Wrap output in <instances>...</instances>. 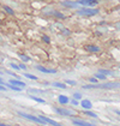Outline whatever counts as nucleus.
<instances>
[{
  "label": "nucleus",
  "instance_id": "1",
  "mask_svg": "<svg viewBox=\"0 0 120 126\" xmlns=\"http://www.w3.org/2000/svg\"><path fill=\"white\" fill-rule=\"evenodd\" d=\"M120 88V83L118 82H107L103 84H88V85H83V89H118Z\"/></svg>",
  "mask_w": 120,
  "mask_h": 126
},
{
  "label": "nucleus",
  "instance_id": "2",
  "mask_svg": "<svg viewBox=\"0 0 120 126\" xmlns=\"http://www.w3.org/2000/svg\"><path fill=\"white\" fill-rule=\"evenodd\" d=\"M78 16H95L99 13L97 9H91V7H84V9H80L76 12Z\"/></svg>",
  "mask_w": 120,
  "mask_h": 126
},
{
  "label": "nucleus",
  "instance_id": "3",
  "mask_svg": "<svg viewBox=\"0 0 120 126\" xmlns=\"http://www.w3.org/2000/svg\"><path fill=\"white\" fill-rule=\"evenodd\" d=\"M55 113H58L60 115L64 116H75L76 115V112L72 110V109H67V108H58V107H54L53 108Z\"/></svg>",
  "mask_w": 120,
  "mask_h": 126
},
{
  "label": "nucleus",
  "instance_id": "4",
  "mask_svg": "<svg viewBox=\"0 0 120 126\" xmlns=\"http://www.w3.org/2000/svg\"><path fill=\"white\" fill-rule=\"evenodd\" d=\"M17 114L20 115L22 118H25L27 120H31L34 123H37V124H45L42 120H41L39 116H35V115H31V114H27V113H23V112H17Z\"/></svg>",
  "mask_w": 120,
  "mask_h": 126
},
{
  "label": "nucleus",
  "instance_id": "5",
  "mask_svg": "<svg viewBox=\"0 0 120 126\" xmlns=\"http://www.w3.org/2000/svg\"><path fill=\"white\" fill-rule=\"evenodd\" d=\"M78 4L83 5L84 7H92V6H96L99 4V1H96V0H78Z\"/></svg>",
  "mask_w": 120,
  "mask_h": 126
},
{
  "label": "nucleus",
  "instance_id": "6",
  "mask_svg": "<svg viewBox=\"0 0 120 126\" xmlns=\"http://www.w3.org/2000/svg\"><path fill=\"white\" fill-rule=\"evenodd\" d=\"M61 5L65 6V7H70V9H78L80 6L79 4H78V1H70V0L61 1Z\"/></svg>",
  "mask_w": 120,
  "mask_h": 126
},
{
  "label": "nucleus",
  "instance_id": "7",
  "mask_svg": "<svg viewBox=\"0 0 120 126\" xmlns=\"http://www.w3.org/2000/svg\"><path fill=\"white\" fill-rule=\"evenodd\" d=\"M36 70H39V71L43 72V73H52V75L57 73V70H53V68H46V67H43V66H41V65H37V66H36Z\"/></svg>",
  "mask_w": 120,
  "mask_h": 126
},
{
  "label": "nucleus",
  "instance_id": "8",
  "mask_svg": "<svg viewBox=\"0 0 120 126\" xmlns=\"http://www.w3.org/2000/svg\"><path fill=\"white\" fill-rule=\"evenodd\" d=\"M39 118H40L45 124H49V125H60L59 123H57V121H54V120H52V119H49V118H47V116H45V115H39Z\"/></svg>",
  "mask_w": 120,
  "mask_h": 126
},
{
  "label": "nucleus",
  "instance_id": "9",
  "mask_svg": "<svg viewBox=\"0 0 120 126\" xmlns=\"http://www.w3.org/2000/svg\"><path fill=\"white\" fill-rule=\"evenodd\" d=\"M85 50H88L90 53H99L101 49L97 47V46H94V45H88L85 46Z\"/></svg>",
  "mask_w": 120,
  "mask_h": 126
},
{
  "label": "nucleus",
  "instance_id": "10",
  "mask_svg": "<svg viewBox=\"0 0 120 126\" xmlns=\"http://www.w3.org/2000/svg\"><path fill=\"white\" fill-rule=\"evenodd\" d=\"M9 83L13 84V85H17V87H20V88H25L27 87V84H25L24 82L18 80V79H10V80H9Z\"/></svg>",
  "mask_w": 120,
  "mask_h": 126
},
{
  "label": "nucleus",
  "instance_id": "11",
  "mask_svg": "<svg viewBox=\"0 0 120 126\" xmlns=\"http://www.w3.org/2000/svg\"><path fill=\"white\" fill-rule=\"evenodd\" d=\"M80 106H82V108H84V109H91L92 108V103L90 102L89 100H82Z\"/></svg>",
  "mask_w": 120,
  "mask_h": 126
},
{
  "label": "nucleus",
  "instance_id": "12",
  "mask_svg": "<svg viewBox=\"0 0 120 126\" xmlns=\"http://www.w3.org/2000/svg\"><path fill=\"white\" fill-rule=\"evenodd\" d=\"M73 125H79V126H92L94 124L88 123V121H84V120H73L72 121Z\"/></svg>",
  "mask_w": 120,
  "mask_h": 126
},
{
  "label": "nucleus",
  "instance_id": "13",
  "mask_svg": "<svg viewBox=\"0 0 120 126\" xmlns=\"http://www.w3.org/2000/svg\"><path fill=\"white\" fill-rule=\"evenodd\" d=\"M58 101H59L61 105H67V103L70 102V98L66 96V95H59V97H58Z\"/></svg>",
  "mask_w": 120,
  "mask_h": 126
},
{
  "label": "nucleus",
  "instance_id": "14",
  "mask_svg": "<svg viewBox=\"0 0 120 126\" xmlns=\"http://www.w3.org/2000/svg\"><path fill=\"white\" fill-rule=\"evenodd\" d=\"M83 113L85 114V115H88V116H92V118H97V114L96 113H94V112H91V110H88V109H84L83 110Z\"/></svg>",
  "mask_w": 120,
  "mask_h": 126
},
{
  "label": "nucleus",
  "instance_id": "15",
  "mask_svg": "<svg viewBox=\"0 0 120 126\" xmlns=\"http://www.w3.org/2000/svg\"><path fill=\"white\" fill-rule=\"evenodd\" d=\"M30 98H31V100H34V101H36V102H39V103H45V102H46L43 98L37 97V96H34V95H30Z\"/></svg>",
  "mask_w": 120,
  "mask_h": 126
},
{
  "label": "nucleus",
  "instance_id": "16",
  "mask_svg": "<svg viewBox=\"0 0 120 126\" xmlns=\"http://www.w3.org/2000/svg\"><path fill=\"white\" fill-rule=\"evenodd\" d=\"M99 72L102 73V75H105V76H113V75H114L113 72H110V71H108V70H103V68H100Z\"/></svg>",
  "mask_w": 120,
  "mask_h": 126
},
{
  "label": "nucleus",
  "instance_id": "17",
  "mask_svg": "<svg viewBox=\"0 0 120 126\" xmlns=\"http://www.w3.org/2000/svg\"><path fill=\"white\" fill-rule=\"evenodd\" d=\"M52 85L53 87H57V88H61V89H66V84L59 83V82H54V83H52Z\"/></svg>",
  "mask_w": 120,
  "mask_h": 126
},
{
  "label": "nucleus",
  "instance_id": "18",
  "mask_svg": "<svg viewBox=\"0 0 120 126\" xmlns=\"http://www.w3.org/2000/svg\"><path fill=\"white\" fill-rule=\"evenodd\" d=\"M2 9H4V10L6 11V13H9V15H12V16L15 15V11L12 10L11 7H9V6H6V5H4V6H2Z\"/></svg>",
  "mask_w": 120,
  "mask_h": 126
},
{
  "label": "nucleus",
  "instance_id": "19",
  "mask_svg": "<svg viewBox=\"0 0 120 126\" xmlns=\"http://www.w3.org/2000/svg\"><path fill=\"white\" fill-rule=\"evenodd\" d=\"M18 57H19L20 59H22V61H24V63H28V61H30V58L28 57V55H25V54H18Z\"/></svg>",
  "mask_w": 120,
  "mask_h": 126
},
{
  "label": "nucleus",
  "instance_id": "20",
  "mask_svg": "<svg viewBox=\"0 0 120 126\" xmlns=\"http://www.w3.org/2000/svg\"><path fill=\"white\" fill-rule=\"evenodd\" d=\"M52 15H53V16H55V17H58V18H61V19H64V18H65V16H64L62 13L58 12V11H53V12H52Z\"/></svg>",
  "mask_w": 120,
  "mask_h": 126
},
{
  "label": "nucleus",
  "instance_id": "21",
  "mask_svg": "<svg viewBox=\"0 0 120 126\" xmlns=\"http://www.w3.org/2000/svg\"><path fill=\"white\" fill-rule=\"evenodd\" d=\"M95 77L97 78V79H101V80H105V79L107 78V76H105V75H102V73H100V72H97V73H95Z\"/></svg>",
  "mask_w": 120,
  "mask_h": 126
},
{
  "label": "nucleus",
  "instance_id": "22",
  "mask_svg": "<svg viewBox=\"0 0 120 126\" xmlns=\"http://www.w3.org/2000/svg\"><path fill=\"white\" fill-rule=\"evenodd\" d=\"M24 76H25L27 78H29V79H34V80H36V79H37V77H36V76L30 75V73H24Z\"/></svg>",
  "mask_w": 120,
  "mask_h": 126
},
{
  "label": "nucleus",
  "instance_id": "23",
  "mask_svg": "<svg viewBox=\"0 0 120 126\" xmlns=\"http://www.w3.org/2000/svg\"><path fill=\"white\" fill-rule=\"evenodd\" d=\"M65 84H69V85H76V84H77V82H75V80H70V79H67V80H65Z\"/></svg>",
  "mask_w": 120,
  "mask_h": 126
},
{
  "label": "nucleus",
  "instance_id": "24",
  "mask_svg": "<svg viewBox=\"0 0 120 126\" xmlns=\"http://www.w3.org/2000/svg\"><path fill=\"white\" fill-rule=\"evenodd\" d=\"M42 40H43L46 43H49V42H50V39L47 36V35H43V36H42Z\"/></svg>",
  "mask_w": 120,
  "mask_h": 126
},
{
  "label": "nucleus",
  "instance_id": "25",
  "mask_svg": "<svg viewBox=\"0 0 120 126\" xmlns=\"http://www.w3.org/2000/svg\"><path fill=\"white\" fill-rule=\"evenodd\" d=\"M73 97H75L76 100H80V98H82V94H79V93H75V94H73Z\"/></svg>",
  "mask_w": 120,
  "mask_h": 126
},
{
  "label": "nucleus",
  "instance_id": "26",
  "mask_svg": "<svg viewBox=\"0 0 120 126\" xmlns=\"http://www.w3.org/2000/svg\"><path fill=\"white\" fill-rule=\"evenodd\" d=\"M89 82H91V83H99V79L96 77H91L89 78Z\"/></svg>",
  "mask_w": 120,
  "mask_h": 126
},
{
  "label": "nucleus",
  "instance_id": "27",
  "mask_svg": "<svg viewBox=\"0 0 120 126\" xmlns=\"http://www.w3.org/2000/svg\"><path fill=\"white\" fill-rule=\"evenodd\" d=\"M71 103H72L73 106H78V105H79V102H78L76 98H75V100H71Z\"/></svg>",
  "mask_w": 120,
  "mask_h": 126
},
{
  "label": "nucleus",
  "instance_id": "28",
  "mask_svg": "<svg viewBox=\"0 0 120 126\" xmlns=\"http://www.w3.org/2000/svg\"><path fill=\"white\" fill-rule=\"evenodd\" d=\"M62 34H64V35H70L71 31L69 29H62Z\"/></svg>",
  "mask_w": 120,
  "mask_h": 126
},
{
  "label": "nucleus",
  "instance_id": "29",
  "mask_svg": "<svg viewBox=\"0 0 120 126\" xmlns=\"http://www.w3.org/2000/svg\"><path fill=\"white\" fill-rule=\"evenodd\" d=\"M7 90V88L5 87L4 84H0V91H6Z\"/></svg>",
  "mask_w": 120,
  "mask_h": 126
},
{
  "label": "nucleus",
  "instance_id": "30",
  "mask_svg": "<svg viewBox=\"0 0 120 126\" xmlns=\"http://www.w3.org/2000/svg\"><path fill=\"white\" fill-rule=\"evenodd\" d=\"M11 67L15 68V70H19V66H18V65H16V64H11Z\"/></svg>",
  "mask_w": 120,
  "mask_h": 126
},
{
  "label": "nucleus",
  "instance_id": "31",
  "mask_svg": "<svg viewBox=\"0 0 120 126\" xmlns=\"http://www.w3.org/2000/svg\"><path fill=\"white\" fill-rule=\"evenodd\" d=\"M6 73H9V75H11V76H13V77H18L16 73H13V72H11V71H6Z\"/></svg>",
  "mask_w": 120,
  "mask_h": 126
},
{
  "label": "nucleus",
  "instance_id": "32",
  "mask_svg": "<svg viewBox=\"0 0 120 126\" xmlns=\"http://www.w3.org/2000/svg\"><path fill=\"white\" fill-rule=\"evenodd\" d=\"M19 66V68H22V70H27V66L24 65V64H20V65H18Z\"/></svg>",
  "mask_w": 120,
  "mask_h": 126
},
{
  "label": "nucleus",
  "instance_id": "33",
  "mask_svg": "<svg viewBox=\"0 0 120 126\" xmlns=\"http://www.w3.org/2000/svg\"><path fill=\"white\" fill-rule=\"evenodd\" d=\"M114 113L118 114V115H120V110H118V109H114Z\"/></svg>",
  "mask_w": 120,
  "mask_h": 126
},
{
  "label": "nucleus",
  "instance_id": "34",
  "mask_svg": "<svg viewBox=\"0 0 120 126\" xmlns=\"http://www.w3.org/2000/svg\"><path fill=\"white\" fill-rule=\"evenodd\" d=\"M0 84H4V82H2V79L0 78Z\"/></svg>",
  "mask_w": 120,
  "mask_h": 126
},
{
  "label": "nucleus",
  "instance_id": "35",
  "mask_svg": "<svg viewBox=\"0 0 120 126\" xmlns=\"http://www.w3.org/2000/svg\"><path fill=\"white\" fill-rule=\"evenodd\" d=\"M5 125V124H2V123H0V126H4Z\"/></svg>",
  "mask_w": 120,
  "mask_h": 126
},
{
  "label": "nucleus",
  "instance_id": "36",
  "mask_svg": "<svg viewBox=\"0 0 120 126\" xmlns=\"http://www.w3.org/2000/svg\"><path fill=\"white\" fill-rule=\"evenodd\" d=\"M96 1H99V0H96Z\"/></svg>",
  "mask_w": 120,
  "mask_h": 126
},
{
  "label": "nucleus",
  "instance_id": "37",
  "mask_svg": "<svg viewBox=\"0 0 120 126\" xmlns=\"http://www.w3.org/2000/svg\"><path fill=\"white\" fill-rule=\"evenodd\" d=\"M0 22H1V19H0Z\"/></svg>",
  "mask_w": 120,
  "mask_h": 126
}]
</instances>
